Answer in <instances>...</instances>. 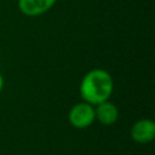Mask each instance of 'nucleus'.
I'll return each mask as SVG.
<instances>
[{"mask_svg": "<svg viewBox=\"0 0 155 155\" xmlns=\"http://www.w3.org/2000/svg\"><path fill=\"white\" fill-rule=\"evenodd\" d=\"M94 115L98 122H101L104 126H110L117 121L119 110H117V107L108 99L94 105Z\"/></svg>", "mask_w": 155, "mask_h": 155, "instance_id": "39448f33", "label": "nucleus"}, {"mask_svg": "<svg viewBox=\"0 0 155 155\" xmlns=\"http://www.w3.org/2000/svg\"><path fill=\"white\" fill-rule=\"evenodd\" d=\"M131 138L138 144L150 143L155 138V122L151 119H140L131 127Z\"/></svg>", "mask_w": 155, "mask_h": 155, "instance_id": "7ed1b4c3", "label": "nucleus"}, {"mask_svg": "<svg viewBox=\"0 0 155 155\" xmlns=\"http://www.w3.org/2000/svg\"><path fill=\"white\" fill-rule=\"evenodd\" d=\"M114 90V80L109 71L103 68L88 70L80 81V97L84 102L97 105L108 101Z\"/></svg>", "mask_w": 155, "mask_h": 155, "instance_id": "f257e3e1", "label": "nucleus"}, {"mask_svg": "<svg viewBox=\"0 0 155 155\" xmlns=\"http://www.w3.org/2000/svg\"><path fill=\"white\" fill-rule=\"evenodd\" d=\"M4 84H5L4 78H2V75L0 74V92H1V91H2V88H4Z\"/></svg>", "mask_w": 155, "mask_h": 155, "instance_id": "423d86ee", "label": "nucleus"}, {"mask_svg": "<svg viewBox=\"0 0 155 155\" xmlns=\"http://www.w3.org/2000/svg\"><path fill=\"white\" fill-rule=\"evenodd\" d=\"M57 0H18V10L27 17H38L48 12Z\"/></svg>", "mask_w": 155, "mask_h": 155, "instance_id": "20e7f679", "label": "nucleus"}, {"mask_svg": "<svg viewBox=\"0 0 155 155\" xmlns=\"http://www.w3.org/2000/svg\"><path fill=\"white\" fill-rule=\"evenodd\" d=\"M68 120L70 125L75 128L82 130L90 127L96 121L94 105L86 103L84 101L75 103L68 113Z\"/></svg>", "mask_w": 155, "mask_h": 155, "instance_id": "f03ea898", "label": "nucleus"}]
</instances>
